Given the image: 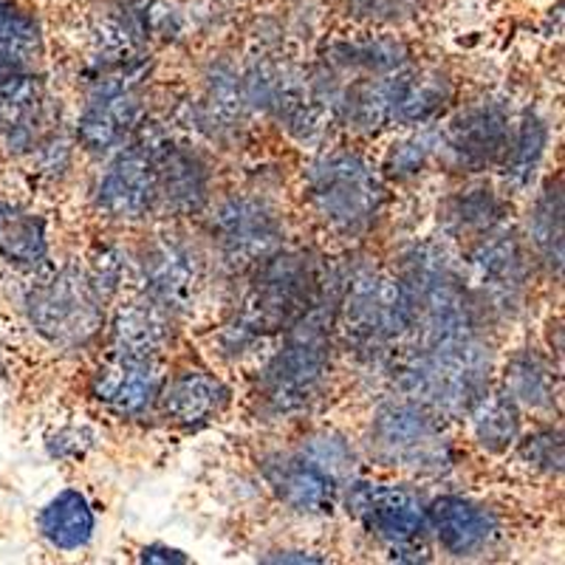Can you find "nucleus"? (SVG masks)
Here are the masks:
<instances>
[{"instance_id": "f257e3e1", "label": "nucleus", "mask_w": 565, "mask_h": 565, "mask_svg": "<svg viewBox=\"0 0 565 565\" xmlns=\"http://www.w3.org/2000/svg\"><path fill=\"white\" fill-rule=\"evenodd\" d=\"M492 353L478 337L422 342L398 367V385L427 411L469 413L487 393Z\"/></svg>"}, {"instance_id": "f03ea898", "label": "nucleus", "mask_w": 565, "mask_h": 565, "mask_svg": "<svg viewBox=\"0 0 565 565\" xmlns=\"http://www.w3.org/2000/svg\"><path fill=\"white\" fill-rule=\"evenodd\" d=\"M331 362V309L317 300L260 373V396L275 413H297L320 396Z\"/></svg>"}, {"instance_id": "7ed1b4c3", "label": "nucleus", "mask_w": 565, "mask_h": 565, "mask_svg": "<svg viewBox=\"0 0 565 565\" xmlns=\"http://www.w3.org/2000/svg\"><path fill=\"white\" fill-rule=\"evenodd\" d=\"M317 300H320V277L315 260L306 255L275 252L260 264L257 280L252 282L232 331L238 334V340L277 334L295 326Z\"/></svg>"}, {"instance_id": "20e7f679", "label": "nucleus", "mask_w": 565, "mask_h": 565, "mask_svg": "<svg viewBox=\"0 0 565 565\" xmlns=\"http://www.w3.org/2000/svg\"><path fill=\"white\" fill-rule=\"evenodd\" d=\"M340 309L348 342L367 356H380L416 328L411 286L385 271H360L348 282Z\"/></svg>"}, {"instance_id": "39448f33", "label": "nucleus", "mask_w": 565, "mask_h": 565, "mask_svg": "<svg viewBox=\"0 0 565 565\" xmlns=\"http://www.w3.org/2000/svg\"><path fill=\"white\" fill-rule=\"evenodd\" d=\"M306 190L322 224L345 238L371 230L385 201L380 173L353 153H331L317 161Z\"/></svg>"}, {"instance_id": "423d86ee", "label": "nucleus", "mask_w": 565, "mask_h": 565, "mask_svg": "<svg viewBox=\"0 0 565 565\" xmlns=\"http://www.w3.org/2000/svg\"><path fill=\"white\" fill-rule=\"evenodd\" d=\"M103 302L105 295L94 277L68 266L29 291L26 311L45 340L63 348H79L99 334L105 320Z\"/></svg>"}, {"instance_id": "0eeeda50", "label": "nucleus", "mask_w": 565, "mask_h": 565, "mask_svg": "<svg viewBox=\"0 0 565 565\" xmlns=\"http://www.w3.org/2000/svg\"><path fill=\"white\" fill-rule=\"evenodd\" d=\"M405 280L413 291L416 326L424 331V342L476 337V306L441 252L430 246L413 252Z\"/></svg>"}, {"instance_id": "6e6552de", "label": "nucleus", "mask_w": 565, "mask_h": 565, "mask_svg": "<svg viewBox=\"0 0 565 565\" xmlns=\"http://www.w3.org/2000/svg\"><path fill=\"white\" fill-rule=\"evenodd\" d=\"M373 452L385 463L422 476H438L452 467L450 438L422 405H387L371 427Z\"/></svg>"}, {"instance_id": "1a4fd4ad", "label": "nucleus", "mask_w": 565, "mask_h": 565, "mask_svg": "<svg viewBox=\"0 0 565 565\" xmlns=\"http://www.w3.org/2000/svg\"><path fill=\"white\" fill-rule=\"evenodd\" d=\"M212 232L232 266L264 264L280 252L282 226L275 212L255 199H230L212 221Z\"/></svg>"}, {"instance_id": "9d476101", "label": "nucleus", "mask_w": 565, "mask_h": 565, "mask_svg": "<svg viewBox=\"0 0 565 565\" xmlns=\"http://www.w3.org/2000/svg\"><path fill=\"white\" fill-rule=\"evenodd\" d=\"M139 71L110 74L90 94L83 116H79V141L90 153H105L116 148L136 128L139 119Z\"/></svg>"}, {"instance_id": "9b49d317", "label": "nucleus", "mask_w": 565, "mask_h": 565, "mask_svg": "<svg viewBox=\"0 0 565 565\" xmlns=\"http://www.w3.org/2000/svg\"><path fill=\"white\" fill-rule=\"evenodd\" d=\"M348 512L391 546H411L424 529V507L416 494L385 483H351Z\"/></svg>"}, {"instance_id": "f8f14e48", "label": "nucleus", "mask_w": 565, "mask_h": 565, "mask_svg": "<svg viewBox=\"0 0 565 565\" xmlns=\"http://www.w3.org/2000/svg\"><path fill=\"white\" fill-rule=\"evenodd\" d=\"M441 148L458 168L481 170L509 150V119L494 103L472 105L447 125Z\"/></svg>"}, {"instance_id": "ddd939ff", "label": "nucleus", "mask_w": 565, "mask_h": 565, "mask_svg": "<svg viewBox=\"0 0 565 565\" xmlns=\"http://www.w3.org/2000/svg\"><path fill=\"white\" fill-rule=\"evenodd\" d=\"M159 201L153 150L130 148L108 168L97 190L99 210L110 218L136 221Z\"/></svg>"}, {"instance_id": "4468645a", "label": "nucleus", "mask_w": 565, "mask_h": 565, "mask_svg": "<svg viewBox=\"0 0 565 565\" xmlns=\"http://www.w3.org/2000/svg\"><path fill=\"white\" fill-rule=\"evenodd\" d=\"M469 266L476 282H481L483 295L498 306V309H514L526 286V260L523 249L512 232L487 230L481 241L469 255Z\"/></svg>"}, {"instance_id": "2eb2a0df", "label": "nucleus", "mask_w": 565, "mask_h": 565, "mask_svg": "<svg viewBox=\"0 0 565 565\" xmlns=\"http://www.w3.org/2000/svg\"><path fill=\"white\" fill-rule=\"evenodd\" d=\"M145 286L150 300L159 302L161 309H186L199 286V257L184 244L161 238L145 252L141 260Z\"/></svg>"}, {"instance_id": "dca6fc26", "label": "nucleus", "mask_w": 565, "mask_h": 565, "mask_svg": "<svg viewBox=\"0 0 565 565\" xmlns=\"http://www.w3.org/2000/svg\"><path fill=\"white\" fill-rule=\"evenodd\" d=\"M264 476L269 481L271 492L295 512L322 514L331 512L337 501V487L340 483L326 476L320 467L297 456H275L264 463Z\"/></svg>"}, {"instance_id": "f3484780", "label": "nucleus", "mask_w": 565, "mask_h": 565, "mask_svg": "<svg viewBox=\"0 0 565 565\" xmlns=\"http://www.w3.org/2000/svg\"><path fill=\"white\" fill-rule=\"evenodd\" d=\"M161 391V373L156 360L110 356L94 376V396L122 416H139L156 402Z\"/></svg>"}, {"instance_id": "a211bd4d", "label": "nucleus", "mask_w": 565, "mask_h": 565, "mask_svg": "<svg viewBox=\"0 0 565 565\" xmlns=\"http://www.w3.org/2000/svg\"><path fill=\"white\" fill-rule=\"evenodd\" d=\"M385 128L391 125H422L450 103V83L441 74H396L376 79Z\"/></svg>"}, {"instance_id": "6ab92c4d", "label": "nucleus", "mask_w": 565, "mask_h": 565, "mask_svg": "<svg viewBox=\"0 0 565 565\" xmlns=\"http://www.w3.org/2000/svg\"><path fill=\"white\" fill-rule=\"evenodd\" d=\"M430 523L441 548L452 557H472L483 552L498 532L494 518L487 509L456 494L438 498L433 503Z\"/></svg>"}, {"instance_id": "aec40b11", "label": "nucleus", "mask_w": 565, "mask_h": 565, "mask_svg": "<svg viewBox=\"0 0 565 565\" xmlns=\"http://www.w3.org/2000/svg\"><path fill=\"white\" fill-rule=\"evenodd\" d=\"M156 156V179H159V199L173 212L190 215L206 204L210 179H206L204 161L190 150L161 148Z\"/></svg>"}, {"instance_id": "412c9836", "label": "nucleus", "mask_w": 565, "mask_h": 565, "mask_svg": "<svg viewBox=\"0 0 565 565\" xmlns=\"http://www.w3.org/2000/svg\"><path fill=\"white\" fill-rule=\"evenodd\" d=\"M170 340L168 309L153 300H134L116 311L114 356L156 360Z\"/></svg>"}, {"instance_id": "4be33fe9", "label": "nucleus", "mask_w": 565, "mask_h": 565, "mask_svg": "<svg viewBox=\"0 0 565 565\" xmlns=\"http://www.w3.org/2000/svg\"><path fill=\"white\" fill-rule=\"evenodd\" d=\"M226 398H230V391L224 382L204 371H186L175 376L168 391L161 393V411L181 427H199L224 411Z\"/></svg>"}, {"instance_id": "5701e85b", "label": "nucleus", "mask_w": 565, "mask_h": 565, "mask_svg": "<svg viewBox=\"0 0 565 565\" xmlns=\"http://www.w3.org/2000/svg\"><path fill=\"white\" fill-rule=\"evenodd\" d=\"M43 54L38 20L14 0H0V85L7 79L32 74Z\"/></svg>"}, {"instance_id": "b1692460", "label": "nucleus", "mask_w": 565, "mask_h": 565, "mask_svg": "<svg viewBox=\"0 0 565 565\" xmlns=\"http://www.w3.org/2000/svg\"><path fill=\"white\" fill-rule=\"evenodd\" d=\"M45 94L43 85L32 74L7 79L0 85V134L14 148H29L43 122Z\"/></svg>"}, {"instance_id": "393cba45", "label": "nucleus", "mask_w": 565, "mask_h": 565, "mask_svg": "<svg viewBox=\"0 0 565 565\" xmlns=\"http://www.w3.org/2000/svg\"><path fill=\"white\" fill-rule=\"evenodd\" d=\"M49 255V241H45V224L20 210L18 204L0 201V257L20 269H34Z\"/></svg>"}, {"instance_id": "a878e982", "label": "nucleus", "mask_w": 565, "mask_h": 565, "mask_svg": "<svg viewBox=\"0 0 565 565\" xmlns=\"http://www.w3.org/2000/svg\"><path fill=\"white\" fill-rule=\"evenodd\" d=\"M40 532L63 552H77L88 546V540L94 537V512L85 494H79L77 489L60 492L40 514Z\"/></svg>"}, {"instance_id": "bb28decb", "label": "nucleus", "mask_w": 565, "mask_h": 565, "mask_svg": "<svg viewBox=\"0 0 565 565\" xmlns=\"http://www.w3.org/2000/svg\"><path fill=\"white\" fill-rule=\"evenodd\" d=\"M469 416H472V430H476L478 444L489 452L509 450L521 436L518 402L507 393H483L472 405Z\"/></svg>"}, {"instance_id": "cd10ccee", "label": "nucleus", "mask_w": 565, "mask_h": 565, "mask_svg": "<svg viewBox=\"0 0 565 565\" xmlns=\"http://www.w3.org/2000/svg\"><path fill=\"white\" fill-rule=\"evenodd\" d=\"M507 391L518 405L543 411V407L554 405L557 376L543 356L523 351L507 365Z\"/></svg>"}, {"instance_id": "c85d7f7f", "label": "nucleus", "mask_w": 565, "mask_h": 565, "mask_svg": "<svg viewBox=\"0 0 565 565\" xmlns=\"http://www.w3.org/2000/svg\"><path fill=\"white\" fill-rule=\"evenodd\" d=\"M532 244L548 269L563 271V181L552 184L540 193L532 210Z\"/></svg>"}, {"instance_id": "c756f323", "label": "nucleus", "mask_w": 565, "mask_h": 565, "mask_svg": "<svg viewBox=\"0 0 565 565\" xmlns=\"http://www.w3.org/2000/svg\"><path fill=\"white\" fill-rule=\"evenodd\" d=\"M548 130L543 125V119L534 114H526L521 130H518V139L514 145H509L512 150H507V181L518 190L532 184L534 173H537L543 153H546Z\"/></svg>"}, {"instance_id": "7c9ffc66", "label": "nucleus", "mask_w": 565, "mask_h": 565, "mask_svg": "<svg viewBox=\"0 0 565 565\" xmlns=\"http://www.w3.org/2000/svg\"><path fill=\"white\" fill-rule=\"evenodd\" d=\"M407 49L398 40L376 38L362 43H340L334 49V63L342 68L365 71V74H391L405 65Z\"/></svg>"}, {"instance_id": "2f4dec72", "label": "nucleus", "mask_w": 565, "mask_h": 565, "mask_svg": "<svg viewBox=\"0 0 565 565\" xmlns=\"http://www.w3.org/2000/svg\"><path fill=\"white\" fill-rule=\"evenodd\" d=\"M444 221L458 235L467 232H487L498 221V201L489 190H469L456 195L444 206Z\"/></svg>"}, {"instance_id": "473e14b6", "label": "nucleus", "mask_w": 565, "mask_h": 565, "mask_svg": "<svg viewBox=\"0 0 565 565\" xmlns=\"http://www.w3.org/2000/svg\"><path fill=\"white\" fill-rule=\"evenodd\" d=\"M302 458H309L315 467H320L326 476L334 478L337 483L348 481L353 472V450L340 436H315L302 444Z\"/></svg>"}, {"instance_id": "72a5a7b5", "label": "nucleus", "mask_w": 565, "mask_h": 565, "mask_svg": "<svg viewBox=\"0 0 565 565\" xmlns=\"http://www.w3.org/2000/svg\"><path fill=\"white\" fill-rule=\"evenodd\" d=\"M523 461L532 463L534 469L559 476L563 472V433L559 430H540L521 444Z\"/></svg>"}, {"instance_id": "f704fd0d", "label": "nucleus", "mask_w": 565, "mask_h": 565, "mask_svg": "<svg viewBox=\"0 0 565 565\" xmlns=\"http://www.w3.org/2000/svg\"><path fill=\"white\" fill-rule=\"evenodd\" d=\"M210 108L221 122H235L241 114V83L232 74H215L210 85Z\"/></svg>"}, {"instance_id": "c9c22d12", "label": "nucleus", "mask_w": 565, "mask_h": 565, "mask_svg": "<svg viewBox=\"0 0 565 565\" xmlns=\"http://www.w3.org/2000/svg\"><path fill=\"white\" fill-rule=\"evenodd\" d=\"M424 156H427V148H424V141H407V145H402V148L393 153L391 159V168L393 173L398 175H407V173H416L418 168L424 164Z\"/></svg>"}, {"instance_id": "e433bc0d", "label": "nucleus", "mask_w": 565, "mask_h": 565, "mask_svg": "<svg viewBox=\"0 0 565 565\" xmlns=\"http://www.w3.org/2000/svg\"><path fill=\"white\" fill-rule=\"evenodd\" d=\"M141 563H168V565H184L186 557L179 548L170 546H145L139 554Z\"/></svg>"}, {"instance_id": "4c0bfd02", "label": "nucleus", "mask_w": 565, "mask_h": 565, "mask_svg": "<svg viewBox=\"0 0 565 565\" xmlns=\"http://www.w3.org/2000/svg\"><path fill=\"white\" fill-rule=\"evenodd\" d=\"M266 563H322V557H315V554H302V552H280L271 554V557H264Z\"/></svg>"}]
</instances>
